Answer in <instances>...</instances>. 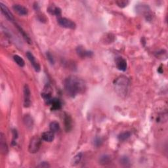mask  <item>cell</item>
I'll return each instance as SVG.
<instances>
[{
	"label": "cell",
	"instance_id": "1",
	"mask_svg": "<svg viewBox=\"0 0 168 168\" xmlns=\"http://www.w3.org/2000/svg\"><path fill=\"white\" fill-rule=\"evenodd\" d=\"M64 90L66 93L70 97H75L85 91V84L82 79L75 75H70L64 81Z\"/></svg>",
	"mask_w": 168,
	"mask_h": 168
},
{
	"label": "cell",
	"instance_id": "2",
	"mask_svg": "<svg viewBox=\"0 0 168 168\" xmlns=\"http://www.w3.org/2000/svg\"><path fill=\"white\" fill-rule=\"evenodd\" d=\"M114 85L118 95L121 97H124L127 94L129 90L130 80L124 75H120L114 80Z\"/></svg>",
	"mask_w": 168,
	"mask_h": 168
},
{
	"label": "cell",
	"instance_id": "3",
	"mask_svg": "<svg viewBox=\"0 0 168 168\" xmlns=\"http://www.w3.org/2000/svg\"><path fill=\"white\" fill-rule=\"evenodd\" d=\"M41 145V139L38 136L33 137L30 141L28 150L32 154H34L38 152L40 149Z\"/></svg>",
	"mask_w": 168,
	"mask_h": 168
},
{
	"label": "cell",
	"instance_id": "4",
	"mask_svg": "<svg viewBox=\"0 0 168 168\" xmlns=\"http://www.w3.org/2000/svg\"><path fill=\"white\" fill-rule=\"evenodd\" d=\"M136 12L139 15H142L145 16L147 19L149 17H152V14L150 13V9L148 5L146 4H139L135 7Z\"/></svg>",
	"mask_w": 168,
	"mask_h": 168
},
{
	"label": "cell",
	"instance_id": "5",
	"mask_svg": "<svg viewBox=\"0 0 168 168\" xmlns=\"http://www.w3.org/2000/svg\"><path fill=\"white\" fill-rule=\"evenodd\" d=\"M57 22L59 25L65 28L73 30L75 29V26H76V25H75V24L73 21H71L70 19H68L67 18H64V17L58 18L57 20Z\"/></svg>",
	"mask_w": 168,
	"mask_h": 168
},
{
	"label": "cell",
	"instance_id": "6",
	"mask_svg": "<svg viewBox=\"0 0 168 168\" xmlns=\"http://www.w3.org/2000/svg\"><path fill=\"white\" fill-rule=\"evenodd\" d=\"M23 91H24V107L28 108L31 104V93L27 84L24 85Z\"/></svg>",
	"mask_w": 168,
	"mask_h": 168
},
{
	"label": "cell",
	"instance_id": "7",
	"mask_svg": "<svg viewBox=\"0 0 168 168\" xmlns=\"http://www.w3.org/2000/svg\"><path fill=\"white\" fill-rule=\"evenodd\" d=\"M26 57H27L29 61L30 62V63L32 65V67H34V70L38 72L40 71V70H41L40 65L39 64V63L37 62V61H36V59L34 56V55H33L32 53L28 51L27 53H26Z\"/></svg>",
	"mask_w": 168,
	"mask_h": 168
},
{
	"label": "cell",
	"instance_id": "8",
	"mask_svg": "<svg viewBox=\"0 0 168 168\" xmlns=\"http://www.w3.org/2000/svg\"><path fill=\"white\" fill-rule=\"evenodd\" d=\"M0 7H1V13H3L4 16L6 17V19L9 20V21L11 22H14V17L12 15V13H11V11H9V9H8L7 7L5 5L3 4L2 2H0Z\"/></svg>",
	"mask_w": 168,
	"mask_h": 168
},
{
	"label": "cell",
	"instance_id": "9",
	"mask_svg": "<svg viewBox=\"0 0 168 168\" xmlns=\"http://www.w3.org/2000/svg\"><path fill=\"white\" fill-rule=\"evenodd\" d=\"M116 65L119 70L126 71L127 69V61L122 57H117L116 58Z\"/></svg>",
	"mask_w": 168,
	"mask_h": 168
},
{
	"label": "cell",
	"instance_id": "10",
	"mask_svg": "<svg viewBox=\"0 0 168 168\" xmlns=\"http://www.w3.org/2000/svg\"><path fill=\"white\" fill-rule=\"evenodd\" d=\"M13 9L16 13H17L19 15H22V16L27 15L28 13V9L25 7L24 6H23L22 5H20V4L13 5Z\"/></svg>",
	"mask_w": 168,
	"mask_h": 168
},
{
	"label": "cell",
	"instance_id": "11",
	"mask_svg": "<svg viewBox=\"0 0 168 168\" xmlns=\"http://www.w3.org/2000/svg\"><path fill=\"white\" fill-rule=\"evenodd\" d=\"M0 150L3 154H7L8 152V147L6 143L5 137L3 133L0 134Z\"/></svg>",
	"mask_w": 168,
	"mask_h": 168
},
{
	"label": "cell",
	"instance_id": "12",
	"mask_svg": "<svg viewBox=\"0 0 168 168\" xmlns=\"http://www.w3.org/2000/svg\"><path fill=\"white\" fill-rule=\"evenodd\" d=\"M23 122L28 130H32L34 127V120L29 114H26L23 118Z\"/></svg>",
	"mask_w": 168,
	"mask_h": 168
},
{
	"label": "cell",
	"instance_id": "13",
	"mask_svg": "<svg viewBox=\"0 0 168 168\" xmlns=\"http://www.w3.org/2000/svg\"><path fill=\"white\" fill-rule=\"evenodd\" d=\"M77 53L78 55L80 56V57L84 58V57H91L93 55V53L86 51L85 49H84L83 47H81V46H79L77 47Z\"/></svg>",
	"mask_w": 168,
	"mask_h": 168
},
{
	"label": "cell",
	"instance_id": "14",
	"mask_svg": "<svg viewBox=\"0 0 168 168\" xmlns=\"http://www.w3.org/2000/svg\"><path fill=\"white\" fill-rule=\"evenodd\" d=\"M55 135L54 133L52 131H45L41 134V139L46 142H51L54 140Z\"/></svg>",
	"mask_w": 168,
	"mask_h": 168
},
{
	"label": "cell",
	"instance_id": "15",
	"mask_svg": "<svg viewBox=\"0 0 168 168\" xmlns=\"http://www.w3.org/2000/svg\"><path fill=\"white\" fill-rule=\"evenodd\" d=\"M51 105L52 110H58L59 109H61L62 107L61 102L60 101V100L56 98H53L51 103Z\"/></svg>",
	"mask_w": 168,
	"mask_h": 168
},
{
	"label": "cell",
	"instance_id": "16",
	"mask_svg": "<svg viewBox=\"0 0 168 168\" xmlns=\"http://www.w3.org/2000/svg\"><path fill=\"white\" fill-rule=\"evenodd\" d=\"M15 25L16 26V28H17V29L19 30V32L21 33V34L23 38H24V39H25V41H26V42H27L28 44H32V40H31V39L30 38L28 35L27 34H26V33L25 32V31L23 30V29H22L21 27H20V26H19L18 24H15Z\"/></svg>",
	"mask_w": 168,
	"mask_h": 168
},
{
	"label": "cell",
	"instance_id": "17",
	"mask_svg": "<svg viewBox=\"0 0 168 168\" xmlns=\"http://www.w3.org/2000/svg\"><path fill=\"white\" fill-rule=\"evenodd\" d=\"M111 162V157L107 154H104V155L101 156L99 159V164L101 165H107L109 164Z\"/></svg>",
	"mask_w": 168,
	"mask_h": 168
},
{
	"label": "cell",
	"instance_id": "18",
	"mask_svg": "<svg viewBox=\"0 0 168 168\" xmlns=\"http://www.w3.org/2000/svg\"><path fill=\"white\" fill-rule=\"evenodd\" d=\"M65 129L67 131H70L72 129V119L69 115H66L64 118Z\"/></svg>",
	"mask_w": 168,
	"mask_h": 168
},
{
	"label": "cell",
	"instance_id": "19",
	"mask_svg": "<svg viewBox=\"0 0 168 168\" xmlns=\"http://www.w3.org/2000/svg\"><path fill=\"white\" fill-rule=\"evenodd\" d=\"M49 128H50V130L52 132L57 133L60 130V126H59V124L57 121H52V122L49 125Z\"/></svg>",
	"mask_w": 168,
	"mask_h": 168
},
{
	"label": "cell",
	"instance_id": "20",
	"mask_svg": "<svg viewBox=\"0 0 168 168\" xmlns=\"http://www.w3.org/2000/svg\"><path fill=\"white\" fill-rule=\"evenodd\" d=\"M48 11L51 15H55L57 16H59L61 14V10L57 7H50L48 8Z\"/></svg>",
	"mask_w": 168,
	"mask_h": 168
},
{
	"label": "cell",
	"instance_id": "21",
	"mask_svg": "<svg viewBox=\"0 0 168 168\" xmlns=\"http://www.w3.org/2000/svg\"><path fill=\"white\" fill-rule=\"evenodd\" d=\"M13 58H14V61H15L16 63L19 66V67H23L25 65L24 61L23 60V58L21 57H20L19 55H14L13 56Z\"/></svg>",
	"mask_w": 168,
	"mask_h": 168
},
{
	"label": "cell",
	"instance_id": "22",
	"mask_svg": "<svg viewBox=\"0 0 168 168\" xmlns=\"http://www.w3.org/2000/svg\"><path fill=\"white\" fill-rule=\"evenodd\" d=\"M82 156H83V154L82 153H78V154H76L72 159V166H76L80 162V161L82 159Z\"/></svg>",
	"mask_w": 168,
	"mask_h": 168
},
{
	"label": "cell",
	"instance_id": "23",
	"mask_svg": "<svg viewBox=\"0 0 168 168\" xmlns=\"http://www.w3.org/2000/svg\"><path fill=\"white\" fill-rule=\"evenodd\" d=\"M130 137H131V133L129 132V131H126V132L120 133L119 135H118V138L120 141H124L129 139Z\"/></svg>",
	"mask_w": 168,
	"mask_h": 168
},
{
	"label": "cell",
	"instance_id": "24",
	"mask_svg": "<svg viewBox=\"0 0 168 168\" xmlns=\"http://www.w3.org/2000/svg\"><path fill=\"white\" fill-rule=\"evenodd\" d=\"M129 3L130 1H127V0H118V1H116L117 5L120 8L126 7L129 4Z\"/></svg>",
	"mask_w": 168,
	"mask_h": 168
},
{
	"label": "cell",
	"instance_id": "25",
	"mask_svg": "<svg viewBox=\"0 0 168 168\" xmlns=\"http://www.w3.org/2000/svg\"><path fill=\"white\" fill-rule=\"evenodd\" d=\"M38 167H41V168H48V167H50V165L46 162H41L40 164H39L38 166Z\"/></svg>",
	"mask_w": 168,
	"mask_h": 168
},
{
	"label": "cell",
	"instance_id": "26",
	"mask_svg": "<svg viewBox=\"0 0 168 168\" xmlns=\"http://www.w3.org/2000/svg\"><path fill=\"white\" fill-rule=\"evenodd\" d=\"M47 58H48V60L49 61L51 62V64H54V58L53 57V56L51 55V54L49 52H47Z\"/></svg>",
	"mask_w": 168,
	"mask_h": 168
},
{
	"label": "cell",
	"instance_id": "27",
	"mask_svg": "<svg viewBox=\"0 0 168 168\" xmlns=\"http://www.w3.org/2000/svg\"><path fill=\"white\" fill-rule=\"evenodd\" d=\"M121 163L122 164H124V165H127V164H129V159L127 158V157H124V158H121V159L120 160Z\"/></svg>",
	"mask_w": 168,
	"mask_h": 168
},
{
	"label": "cell",
	"instance_id": "28",
	"mask_svg": "<svg viewBox=\"0 0 168 168\" xmlns=\"http://www.w3.org/2000/svg\"><path fill=\"white\" fill-rule=\"evenodd\" d=\"M102 143V141L100 139H96L95 141V146H97V147H98L99 145H101Z\"/></svg>",
	"mask_w": 168,
	"mask_h": 168
}]
</instances>
